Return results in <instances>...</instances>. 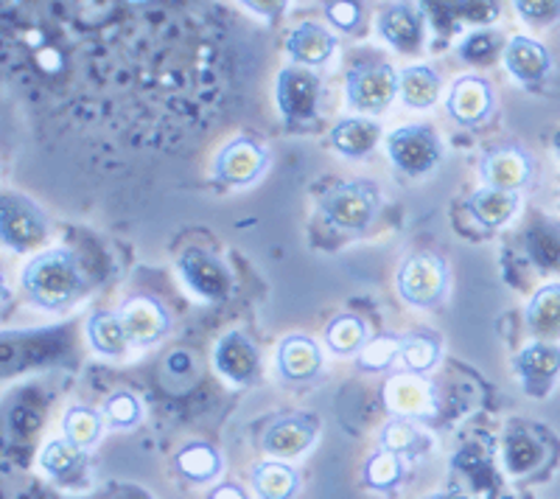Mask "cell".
Wrapping results in <instances>:
<instances>
[{"mask_svg": "<svg viewBox=\"0 0 560 499\" xmlns=\"http://www.w3.org/2000/svg\"><path fill=\"white\" fill-rule=\"evenodd\" d=\"M208 499H249V497L236 486V483H224V486H219Z\"/></svg>", "mask_w": 560, "mask_h": 499, "instance_id": "cell-41", "label": "cell"}, {"mask_svg": "<svg viewBox=\"0 0 560 499\" xmlns=\"http://www.w3.org/2000/svg\"><path fill=\"white\" fill-rule=\"evenodd\" d=\"M88 337L93 343L98 353L104 357H121L127 351V332H124V323L118 314L113 312H96L88 323Z\"/></svg>", "mask_w": 560, "mask_h": 499, "instance_id": "cell-27", "label": "cell"}, {"mask_svg": "<svg viewBox=\"0 0 560 499\" xmlns=\"http://www.w3.org/2000/svg\"><path fill=\"white\" fill-rule=\"evenodd\" d=\"M398 93V73L389 65H359L348 73V102L359 113H382Z\"/></svg>", "mask_w": 560, "mask_h": 499, "instance_id": "cell-6", "label": "cell"}, {"mask_svg": "<svg viewBox=\"0 0 560 499\" xmlns=\"http://www.w3.org/2000/svg\"><path fill=\"white\" fill-rule=\"evenodd\" d=\"M82 449L77 443H70L68 438L65 441H51L43 452V468L54 474V477H65V474H70L82 463Z\"/></svg>", "mask_w": 560, "mask_h": 499, "instance_id": "cell-37", "label": "cell"}, {"mask_svg": "<svg viewBox=\"0 0 560 499\" xmlns=\"http://www.w3.org/2000/svg\"><path fill=\"white\" fill-rule=\"evenodd\" d=\"M527 328L541 339L560 337V283L538 289L527 306Z\"/></svg>", "mask_w": 560, "mask_h": 499, "instance_id": "cell-23", "label": "cell"}, {"mask_svg": "<svg viewBox=\"0 0 560 499\" xmlns=\"http://www.w3.org/2000/svg\"><path fill=\"white\" fill-rule=\"evenodd\" d=\"M401 346L404 337H395V334H382V337L368 339V346L359 351V365L368 368V371L389 368L395 359H401Z\"/></svg>", "mask_w": 560, "mask_h": 499, "instance_id": "cell-35", "label": "cell"}, {"mask_svg": "<svg viewBox=\"0 0 560 499\" xmlns=\"http://www.w3.org/2000/svg\"><path fill=\"white\" fill-rule=\"evenodd\" d=\"M401 457L382 449V452H376V455L364 463V483L370 488H376V491H389L395 483L401 480Z\"/></svg>", "mask_w": 560, "mask_h": 499, "instance_id": "cell-34", "label": "cell"}, {"mask_svg": "<svg viewBox=\"0 0 560 499\" xmlns=\"http://www.w3.org/2000/svg\"><path fill=\"white\" fill-rule=\"evenodd\" d=\"M289 54L298 65H308V68H317V65L328 62V57L337 48V37L319 23H300L292 34H289L287 43Z\"/></svg>", "mask_w": 560, "mask_h": 499, "instance_id": "cell-19", "label": "cell"}, {"mask_svg": "<svg viewBox=\"0 0 560 499\" xmlns=\"http://www.w3.org/2000/svg\"><path fill=\"white\" fill-rule=\"evenodd\" d=\"M555 149H558V154H560V132L555 135Z\"/></svg>", "mask_w": 560, "mask_h": 499, "instance_id": "cell-43", "label": "cell"}, {"mask_svg": "<svg viewBox=\"0 0 560 499\" xmlns=\"http://www.w3.org/2000/svg\"><path fill=\"white\" fill-rule=\"evenodd\" d=\"M513 368L529 396H547L560 373V348L552 343H535L518 353Z\"/></svg>", "mask_w": 560, "mask_h": 499, "instance_id": "cell-13", "label": "cell"}, {"mask_svg": "<svg viewBox=\"0 0 560 499\" xmlns=\"http://www.w3.org/2000/svg\"><path fill=\"white\" fill-rule=\"evenodd\" d=\"M179 276L185 283L205 298V301H224L230 294V272L217 256H210L205 250H185L177 262Z\"/></svg>", "mask_w": 560, "mask_h": 499, "instance_id": "cell-11", "label": "cell"}, {"mask_svg": "<svg viewBox=\"0 0 560 499\" xmlns=\"http://www.w3.org/2000/svg\"><path fill=\"white\" fill-rule=\"evenodd\" d=\"M378 141H382V127L368 118H345L331 132V143L345 158H364L376 149Z\"/></svg>", "mask_w": 560, "mask_h": 499, "instance_id": "cell-21", "label": "cell"}, {"mask_svg": "<svg viewBox=\"0 0 560 499\" xmlns=\"http://www.w3.org/2000/svg\"><path fill=\"white\" fill-rule=\"evenodd\" d=\"M499 45H502L499 34H493V32H474L471 37H468L463 43L459 54H463L465 62L488 65L490 59H493L499 54Z\"/></svg>", "mask_w": 560, "mask_h": 499, "instance_id": "cell-38", "label": "cell"}, {"mask_svg": "<svg viewBox=\"0 0 560 499\" xmlns=\"http://www.w3.org/2000/svg\"><path fill=\"white\" fill-rule=\"evenodd\" d=\"M102 436V416L90 407H70L65 416V438L70 443H77L79 449H88L98 441Z\"/></svg>", "mask_w": 560, "mask_h": 499, "instance_id": "cell-32", "label": "cell"}, {"mask_svg": "<svg viewBox=\"0 0 560 499\" xmlns=\"http://www.w3.org/2000/svg\"><path fill=\"white\" fill-rule=\"evenodd\" d=\"M524 250L538 269H560V224L538 219L524 233Z\"/></svg>", "mask_w": 560, "mask_h": 499, "instance_id": "cell-22", "label": "cell"}, {"mask_svg": "<svg viewBox=\"0 0 560 499\" xmlns=\"http://www.w3.org/2000/svg\"><path fill=\"white\" fill-rule=\"evenodd\" d=\"M432 499H459V497H454V494H440V497H432Z\"/></svg>", "mask_w": 560, "mask_h": 499, "instance_id": "cell-42", "label": "cell"}, {"mask_svg": "<svg viewBox=\"0 0 560 499\" xmlns=\"http://www.w3.org/2000/svg\"><path fill=\"white\" fill-rule=\"evenodd\" d=\"M544 457V446L538 438L527 432H510L504 441V461L513 474H529Z\"/></svg>", "mask_w": 560, "mask_h": 499, "instance_id": "cell-31", "label": "cell"}, {"mask_svg": "<svg viewBox=\"0 0 560 499\" xmlns=\"http://www.w3.org/2000/svg\"><path fill=\"white\" fill-rule=\"evenodd\" d=\"M384 404L387 410L395 413V418H427L438 410V398H434L432 384L420 373H398L384 387Z\"/></svg>", "mask_w": 560, "mask_h": 499, "instance_id": "cell-9", "label": "cell"}, {"mask_svg": "<svg viewBox=\"0 0 560 499\" xmlns=\"http://www.w3.org/2000/svg\"><path fill=\"white\" fill-rule=\"evenodd\" d=\"M398 93L404 104L415 109H427L438 102L440 96V79L427 65H412L398 73Z\"/></svg>", "mask_w": 560, "mask_h": 499, "instance_id": "cell-26", "label": "cell"}, {"mask_svg": "<svg viewBox=\"0 0 560 499\" xmlns=\"http://www.w3.org/2000/svg\"><path fill=\"white\" fill-rule=\"evenodd\" d=\"M493 109V90L485 79L463 77L454 82L452 96H448V113L459 124H479L490 116Z\"/></svg>", "mask_w": 560, "mask_h": 499, "instance_id": "cell-18", "label": "cell"}, {"mask_svg": "<svg viewBox=\"0 0 560 499\" xmlns=\"http://www.w3.org/2000/svg\"><path fill=\"white\" fill-rule=\"evenodd\" d=\"M23 289L37 306L51 312L70 306L84 289L77 256L70 250H45L34 256L23 272Z\"/></svg>", "mask_w": 560, "mask_h": 499, "instance_id": "cell-1", "label": "cell"}, {"mask_svg": "<svg viewBox=\"0 0 560 499\" xmlns=\"http://www.w3.org/2000/svg\"><path fill=\"white\" fill-rule=\"evenodd\" d=\"M516 208L518 194L499 192V188H482V192L471 194V199H468V211L482 228H499L516 213Z\"/></svg>", "mask_w": 560, "mask_h": 499, "instance_id": "cell-25", "label": "cell"}, {"mask_svg": "<svg viewBox=\"0 0 560 499\" xmlns=\"http://www.w3.org/2000/svg\"><path fill=\"white\" fill-rule=\"evenodd\" d=\"M325 343L339 357H350V353H359L368 346V326H364L362 317H353V314H339L328 323L325 328Z\"/></svg>", "mask_w": 560, "mask_h": 499, "instance_id": "cell-29", "label": "cell"}, {"mask_svg": "<svg viewBox=\"0 0 560 499\" xmlns=\"http://www.w3.org/2000/svg\"><path fill=\"white\" fill-rule=\"evenodd\" d=\"M518 12H522L529 23H541V20L560 18V3H518Z\"/></svg>", "mask_w": 560, "mask_h": 499, "instance_id": "cell-40", "label": "cell"}, {"mask_svg": "<svg viewBox=\"0 0 560 499\" xmlns=\"http://www.w3.org/2000/svg\"><path fill=\"white\" fill-rule=\"evenodd\" d=\"M479 174H482L488 188L516 194L533 177V158L522 147H516V143L493 147L485 154L482 163H479Z\"/></svg>", "mask_w": 560, "mask_h": 499, "instance_id": "cell-8", "label": "cell"}, {"mask_svg": "<svg viewBox=\"0 0 560 499\" xmlns=\"http://www.w3.org/2000/svg\"><path fill=\"white\" fill-rule=\"evenodd\" d=\"M429 443L432 441L409 418H393L382 429V449H387V452L398 457H420L429 449Z\"/></svg>", "mask_w": 560, "mask_h": 499, "instance_id": "cell-30", "label": "cell"}, {"mask_svg": "<svg viewBox=\"0 0 560 499\" xmlns=\"http://www.w3.org/2000/svg\"><path fill=\"white\" fill-rule=\"evenodd\" d=\"M249 480L261 499H289L300 486L298 472L280 461H264L253 466Z\"/></svg>", "mask_w": 560, "mask_h": 499, "instance_id": "cell-24", "label": "cell"}, {"mask_svg": "<svg viewBox=\"0 0 560 499\" xmlns=\"http://www.w3.org/2000/svg\"><path fill=\"white\" fill-rule=\"evenodd\" d=\"M177 468L188 480L208 483L222 474V457L210 443H188V446L179 449Z\"/></svg>", "mask_w": 560, "mask_h": 499, "instance_id": "cell-28", "label": "cell"}, {"mask_svg": "<svg viewBox=\"0 0 560 499\" xmlns=\"http://www.w3.org/2000/svg\"><path fill=\"white\" fill-rule=\"evenodd\" d=\"M258 348L253 346V339L242 332H230L219 339L217 346V368L222 376H228L230 382L244 384L253 382L258 376Z\"/></svg>", "mask_w": 560, "mask_h": 499, "instance_id": "cell-16", "label": "cell"}, {"mask_svg": "<svg viewBox=\"0 0 560 499\" xmlns=\"http://www.w3.org/2000/svg\"><path fill=\"white\" fill-rule=\"evenodd\" d=\"M504 65L518 82H541L552 62L541 43L529 37H513L504 48Z\"/></svg>", "mask_w": 560, "mask_h": 499, "instance_id": "cell-20", "label": "cell"}, {"mask_svg": "<svg viewBox=\"0 0 560 499\" xmlns=\"http://www.w3.org/2000/svg\"><path fill=\"white\" fill-rule=\"evenodd\" d=\"M317 438V418L294 413L280 416L264 432V449L275 457H298L303 455Z\"/></svg>", "mask_w": 560, "mask_h": 499, "instance_id": "cell-12", "label": "cell"}, {"mask_svg": "<svg viewBox=\"0 0 560 499\" xmlns=\"http://www.w3.org/2000/svg\"><path fill=\"white\" fill-rule=\"evenodd\" d=\"M323 368V353L312 337L292 334L278 348V371L287 382H312Z\"/></svg>", "mask_w": 560, "mask_h": 499, "instance_id": "cell-17", "label": "cell"}, {"mask_svg": "<svg viewBox=\"0 0 560 499\" xmlns=\"http://www.w3.org/2000/svg\"><path fill=\"white\" fill-rule=\"evenodd\" d=\"M267 169V152L255 141H233L222 149L217 161V179L228 186H247Z\"/></svg>", "mask_w": 560, "mask_h": 499, "instance_id": "cell-15", "label": "cell"}, {"mask_svg": "<svg viewBox=\"0 0 560 499\" xmlns=\"http://www.w3.org/2000/svg\"><path fill=\"white\" fill-rule=\"evenodd\" d=\"M124 323V332H127L129 343L135 346H149V343H158L168 334L172 328V314L166 312V306L149 294H135L118 312Z\"/></svg>", "mask_w": 560, "mask_h": 499, "instance_id": "cell-10", "label": "cell"}, {"mask_svg": "<svg viewBox=\"0 0 560 499\" xmlns=\"http://www.w3.org/2000/svg\"><path fill=\"white\" fill-rule=\"evenodd\" d=\"M401 359L412 373H427L429 368L438 365L440 343L432 334H407L401 346Z\"/></svg>", "mask_w": 560, "mask_h": 499, "instance_id": "cell-33", "label": "cell"}, {"mask_svg": "<svg viewBox=\"0 0 560 499\" xmlns=\"http://www.w3.org/2000/svg\"><path fill=\"white\" fill-rule=\"evenodd\" d=\"M448 287L446 262L432 253H415L398 272V292L412 306H438Z\"/></svg>", "mask_w": 560, "mask_h": 499, "instance_id": "cell-3", "label": "cell"}, {"mask_svg": "<svg viewBox=\"0 0 560 499\" xmlns=\"http://www.w3.org/2000/svg\"><path fill=\"white\" fill-rule=\"evenodd\" d=\"M104 421L113 429H129L140 421V402L129 391H118L104 402Z\"/></svg>", "mask_w": 560, "mask_h": 499, "instance_id": "cell-36", "label": "cell"}, {"mask_svg": "<svg viewBox=\"0 0 560 499\" xmlns=\"http://www.w3.org/2000/svg\"><path fill=\"white\" fill-rule=\"evenodd\" d=\"M378 32L395 51L418 54L427 39V14L415 7H389L378 18Z\"/></svg>", "mask_w": 560, "mask_h": 499, "instance_id": "cell-14", "label": "cell"}, {"mask_svg": "<svg viewBox=\"0 0 560 499\" xmlns=\"http://www.w3.org/2000/svg\"><path fill=\"white\" fill-rule=\"evenodd\" d=\"M0 236L14 253H28L48 236V222L32 199L7 194L0 199Z\"/></svg>", "mask_w": 560, "mask_h": 499, "instance_id": "cell-4", "label": "cell"}, {"mask_svg": "<svg viewBox=\"0 0 560 499\" xmlns=\"http://www.w3.org/2000/svg\"><path fill=\"white\" fill-rule=\"evenodd\" d=\"M319 211L339 231L362 233L378 211V194L370 183H339L319 197Z\"/></svg>", "mask_w": 560, "mask_h": 499, "instance_id": "cell-2", "label": "cell"}, {"mask_svg": "<svg viewBox=\"0 0 560 499\" xmlns=\"http://www.w3.org/2000/svg\"><path fill=\"white\" fill-rule=\"evenodd\" d=\"M319 79L306 68H287L278 77V107L289 124H312L317 118Z\"/></svg>", "mask_w": 560, "mask_h": 499, "instance_id": "cell-7", "label": "cell"}, {"mask_svg": "<svg viewBox=\"0 0 560 499\" xmlns=\"http://www.w3.org/2000/svg\"><path fill=\"white\" fill-rule=\"evenodd\" d=\"M325 14L331 20L334 26L350 32L359 23V7L357 3H325Z\"/></svg>", "mask_w": 560, "mask_h": 499, "instance_id": "cell-39", "label": "cell"}, {"mask_svg": "<svg viewBox=\"0 0 560 499\" xmlns=\"http://www.w3.org/2000/svg\"><path fill=\"white\" fill-rule=\"evenodd\" d=\"M387 154L395 166L407 174H427L440 161V141L432 127L412 124L395 129L387 138Z\"/></svg>", "mask_w": 560, "mask_h": 499, "instance_id": "cell-5", "label": "cell"}]
</instances>
